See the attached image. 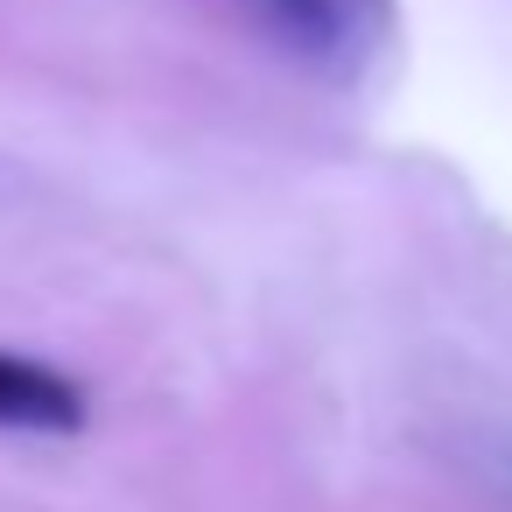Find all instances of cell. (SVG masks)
Returning a JSON list of instances; mask_svg holds the SVG:
<instances>
[{
  "label": "cell",
  "instance_id": "1",
  "mask_svg": "<svg viewBox=\"0 0 512 512\" xmlns=\"http://www.w3.org/2000/svg\"><path fill=\"white\" fill-rule=\"evenodd\" d=\"M246 8L295 64L323 78H358L393 36V0H246Z\"/></svg>",
  "mask_w": 512,
  "mask_h": 512
},
{
  "label": "cell",
  "instance_id": "2",
  "mask_svg": "<svg viewBox=\"0 0 512 512\" xmlns=\"http://www.w3.org/2000/svg\"><path fill=\"white\" fill-rule=\"evenodd\" d=\"M92 393L50 358L0 351V428L8 435H85Z\"/></svg>",
  "mask_w": 512,
  "mask_h": 512
}]
</instances>
